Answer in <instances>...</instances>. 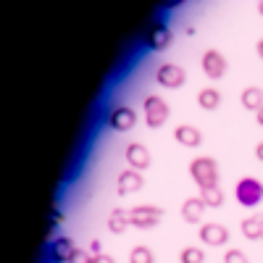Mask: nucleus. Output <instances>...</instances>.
<instances>
[{"instance_id": "nucleus-22", "label": "nucleus", "mask_w": 263, "mask_h": 263, "mask_svg": "<svg viewBox=\"0 0 263 263\" xmlns=\"http://www.w3.org/2000/svg\"><path fill=\"white\" fill-rule=\"evenodd\" d=\"M224 263H250V260H248V255H245L242 250L232 248V250H227V253H224Z\"/></svg>"}, {"instance_id": "nucleus-23", "label": "nucleus", "mask_w": 263, "mask_h": 263, "mask_svg": "<svg viewBox=\"0 0 263 263\" xmlns=\"http://www.w3.org/2000/svg\"><path fill=\"white\" fill-rule=\"evenodd\" d=\"M69 263H95V255H92V253H87V250H82V248H77Z\"/></svg>"}, {"instance_id": "nucleus-12", "label": "nucleus", "mask_w": 263, "mask_h": 263, "mask_svg": "<svg viewBox=\"0 0 263 263\" xmlns=\"http://www.w3.org/2000/svg\"><path fill=\"white\" fill-rule=\"evenodd\" d=\"M74 250L77 248H74V239L71 237H55L53 242H50V248H48L53 263H69L71 255H74Z\"/></svg>"}, {"instance_id": "nucleus-20", "label": "nucleus", "mask_w": 263, "mask_h": 263, "mask_svg": "<svg viewBox=\"0 0 263 263\" xmlns=\"http://www.w3.org/2000/svg\"><path fill=\"white\" fill-rule=\"evenodd\" d=\"M129 263H156V255H153V250L147 245H137L129 253Z\"/></svg>"}, {"instance_id": "nucleus-6", "label": "nucleus", "mask_w": 263, "mask_h": 263, "mask_svg": "<svg viewBox=\"0 0 263 263\" xmlns=\"http://www.w3.org/2000/svg\"><path fill=\"white\" fill-rule=\"evenodd\" d=\"M156 82L161 87H168V90H179V87L187 82V71L179 63H161L156 69Z\"/></svg>"}, {"instance_id": "nucleus-3", "label": "nucleus", "mask_w": 263, "mask_h": 263, "mask_svg": "<svg viewBox=\"0 0 263 263\" xmlns=\"http://www.w3.org/2000/svg\"><path fill=\"white\" fill-rule=\"evenodd\" d=\"M234 197L242 208H255L263 200V182L255 177H242L234 184Z\"/></svg>"}, {"instance_id": "nucleus-18", "label": "nucleus", "mask_w": 263, "mask_h": 263, "mask_svg": "<svg viewBox=\"0 0 263 263\" xmlns=\"http://www.w3.org/2000/svg\"><path fill=\"white\" fill-rule=\"evenodd\" d=\"M239 229H242V234L248 239H263V216H248L242 218V224H239Z\"/></svg>"}, {"instance_id": "nucleus-8", "label": "nucleus", "mask_w": 263, "mask_h": 263, "mask_svg": "<svg viewBox=\"0 0 263 263\" xmlns=\"http://www.w3.org/2000/svg\"><path fill=\"white\" fill-rule=\"evenodd\" d=\"M145 45L150 50H166L171 45V29L163 21H156V24L147 27V32H145Z\"/></svg>"}, {"instance_id": "nucleus-21", "label": "nucleus", "mask_w": 263, "mask_h": 263, "mask_svg": "<svg viewBox=\"0 0 263 263\" xmlns=\"http://www.w3.org/2000/svg\"><path fill=\"white\" fill-rule=\"evenodd\" d=\"M203 260H205V250L203 248L190 245V248H182V253H179V263H203Z\"/></svg>"}, {"instance_id": "nucleus-25", "label": "nucleus", "mask_w": 263, "mask_h": 263, "mask_svg": "<svg viewBox=\"0 0 263 263\" xmlns=\"http://www.w3.org/2000/svg\"><path fill=\"white\" fill-rule=\"evenodd\" d=\"M182 3H184V0H163V8H177Z\"/></svg>"}, {"instance_id": "nucleus-26", "label": "nucleus", "mask_w": 263, "mask_h": 263, "mask_svg": "<svg viewBox=\"0 0 263 263\" xmlns=\"http://www.w3.org/2000/svg\"><path fill=\"white\" fill-rule=\"evenodd\" d=\"M255 158H258V161L263 163V140H260V142L255 145Z\"/></svg>"}, {"instance_id": "nucleus-27", "label": "nucleus", "mask_w": 263, "mask_h": 263, "mask_svg": "<svg viewBox=\"0 0 263 263\" xmlns=\"http://www.w3.org/2000/svg\"><path fill=\"white\" fill-rule=\"evenodd\" d=\"M255 50H258V55H260V58H263V37H260V40H258V45H255Z\"/></svg>"}, {"instance_id": "nucleus-9", "label": "nucleus", "mask_w": 263, "mask_h": 263, "mask_svg": "<svg viewBox=\"0 0 263 263\" xmlns=\"http://www.w3.org/2000/svg\"><path fill=\"white\" fill-rule=\"evenodd\" d=\"M203 71H205L208 79H221L227 74V58H224V53L216 50V48L205 50L203 53Z\"/></svg>"}, {"instance_id": "nucleus-7", "label": "nucleus", "mask_w": 263, "mask_h": 263, "mask_svg": "<svg viewBox=\"0 0 263 263\" xmlns=\"http://www.w3.org/2000/svg\"><path fill=\"white\" fill-rule=\"evenodd\" d=\"M200 242L208 245V248H221L229 242V229L224 224H216V221H208L200 227Z\"/></svg>"}, {"instance_id": "nucleus-10", "label": "nucleus", "mask_w": 263, "mask_h": 263, "mask_svg": "<svg viewBox=\"0 0 263 263\" xmlns=\"http://www.w3.org/2000/svg\"><path fill=\"white\" fill-rule=\"evenodd\" d=\"M124 158H126L129 168H137V171H145V168H150V163H153L150 150H147L142 142H129L126 150H124Z\"/></svg>"}, {"instance_id": "nucleus-4", "label": "nucleus", "mask_w": 263, "mask_h": 263, "mask_svg": "<svg viewBox=\"0 0 263 263\" xmlns=\"http://www.w3.org/2000/svg\"><path fill=\"white\" fill-rule=\"evenodd\" d=\"M163 221L161 205H135L129 208V224L135 229H156Z\"/></svg>"}, {"instance_id": "nucleus-16", "label": "nucleus", "mask_w": 263, "mask_h": 263, "mask_svg": "<svg viewBox=\"0 0 263 263\" xmlns=\"http://www.w3.org/2000/svg\"><path fill=\"white\" fill-rule=\"evenodd\" d=\"M197 105H200L203 111H216V108L221 105V92H218L216 87H203V90L197 92Z\"/></svg>"}, {"instance_id": "nucleus-17", "label": "nucleus", "mask_w": 263, "mask_h": 263, "mask_svg": "<svg viewBox=\"0 0 263 263\" xmlns=\"http://www.w3.org/2000/svg\"><path fill=\"white\" fill-rule=\"evenodd\" d=\"M129 211L126 208H114L111 216H108V229H111L114 234H124L129 229Z\"/></svg>"}, {"instance_id": "nucleus-19", "label": "nucleus", "mask_w": 263, "mask_h": 263, "mask_svg": "<svg viewBox=\"0 0 263 263\" xmlns=\"http://www.w3.org/2000/svg\"><path fill=\"white\" fill-rule=\"evenodd\" d=\"M200 197L208 208H221L224 205V190L221 187H208V190H200Z\"/></svg>"}, {"instance_id": "nucleus-29", "label": "nucleus", "mask_w": 263, "mask_h": 263, "mask_svg": "<svg viewBox=\"0 0 263 263\" xmlns=\"http://www.w3.org/2000/svg\"><path fill=\"white\" fill-rule=\"evenodd\" d=\"M258 13L263 16V0H258Z\"/></svg>"}, {"instance_id": "nucleus-2", "label": "nucleus", "mask_w": 263, "mask_h": 263, "mask_svg": "<svg viewBox=\"0 0 263 263\" xmlns=\"http://www.w3.org/2000/svg\"><path fill=\"white\" fill-rule=\"evenodd\" d=\"M142 116H145V124L150 129H161L171 116V108L161 95H147L142 100Z\"/></svg>"}, {"instance_id": "nucleus-13", "label": "nucleus", "mask_w": 263, "mask_h": 263, "mask_svg": "<svg viewBox=\"0 0 263 263\" xmlns=\"http://www.w3.org/2000/svg\"><path fill=\"white\" fill-rule=\"evenodd\" d=\"M174 140L182 147H197V145H203V132L192 124H179L174 129Z\"/></svg>"}, {"instance_id": "nucleus-5", "label": "nucleus", "mask_w": 263, "mask_h": 263, "mask_svg": "<svg viewBox=\"0 0 263 263\" xmlns=\"http://www.w3.org/2000/svg\"><path fill=\"white\" fill-rule=\"evenodd\" d=\"M105 124L111 126L114 132H129V129H135V124H137V111L132 105H114L111 111H108V116H105Z\"/></svg>"}, {"instance_id": "nucleus-1", "label": "nucleus", "mask_w": 263, "mask_h": 263, "mask_svg": "<svg viewBox=\"0 0 263 263\" xmlns=\"http://www.w3.org/2000/svg\"><path fill=\"white\" fill-rule=\"evenodd\" d=\"M190 177L195 179V184L200 190L208 187H218V163L211 156H200L190 161Z\"/></svg>"}, {"instance_id": "nucleus-11", "label": "nucleus", "mask_w": 263, "mask_h": 263, "mask_svg": "<svg viewBox=\"0 0 263 263\" xmlns=\"http://www.w3.org/2000/svg\"><path fill=\"white\" fill-rule=\"evenodd\" d=\"M116 192L119 195H132V192H140L142 184H145V177H142V171L137 168H126L119 174V179H116Z\"/></svg>"}, {"instance_id": "nucleus-14", "label": "nucleus", "mask_w": 263, "mask_h": 263, "mask_svg": "<svg viewBox=\"0 0 263 263\" xmlns=\"http://www.w3.org/2000/svg\"><path fill=\"white\" fill-rule=\"evenodd\" d=\"M205 203H203V197H187V200L182 203V218L187 224H197V221H203V213H205Z\"/></svg>"}, {"instance_id": "nucleus-24", "label": "nucleus", "mask_w": 263, "mask_h": 263, "mask_svg": "<svg viewBox=\"0 0 263 263\" xmlns=\"http://www.w3.org/2000/svg\"><path fill=\"white\" fill-rule=\"evenodd\" d=\"M95 263H116V258H111V255L100 253V255H95Z\"/></svg>"}, {"instance_id": "nucleus-15", "label": "nucleus", "mask_w": 263, "mask_h": 263, "mask_svg": "<svg viewBox=\"0 0 263 263\" xmlns=\"http://www.w3.org/2000/svg\"><path fill=\"white\" fill-rule=\"evenodd\" d=\"M239 103H242V108H248V111L258 114L260 108H263V90H260V87H255V84L245 87L242 95H239Z\"/></svg>"}, {"instance_id": "nucleus-28", "label": "nucleus", "mask_w": 263, "mask_h": 263, "mask_svg": "<svg viewBox=\"0 0 263 263\" xmlns=\"http://www.w3.org/2000/svg\"><path fill=\"white\" fill-rule=\"evenodd\" d=\"M255 121H258V124H260V126H263V108H260V111H258V114H255Z\"/></svg>"}]
</instances>
